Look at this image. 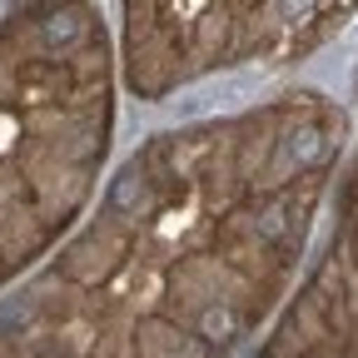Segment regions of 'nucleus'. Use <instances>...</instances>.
Returning <instances> with one entry per match:
<instances>
[{"instance_id":"f257e3e1","label":"nucleus","mask_w":358,"mask_h":358,"mask_svg":"<svg viewBox=\"0 0 358 358\" xmlns=\"http://www.w3.org/2000/svg\"><path fill=\"white\" fill-rule=\"evenodd\" d=\"M145 199H150L145 174H140V169H124V174H115V185H110V194H105V209H110V214H140Z\"/></svg>"},{"instance_id":"f03ea898","label":"nucleus","mask_w":358,"mask_h":358,"mask_svg":"<svg viewBox=\"0 0 358 358\" xmlns=\"http://www.w3.org/2000/svg\"><path fill=\"white\" fill-rule=\"evenodd\" d=\"M199 334H204L209 343H229V338L239 334V313H234V308H224V303L204 308V319H199Z\"/></svg>"},{"instance_id":"7ed1b4c3","label":"nucleus","mask_w":358,"mask_h":358,"mask_svg":"<svg viewBox=\"0 0 358 358\" xmlns=\"http://www.w3.org/2000/svg\"><path fill=\"white\" fill-rule=\"evenodd\" d=\"M324 150H329V145H324V129H319V124H303V129L289 134V155H294L299 164H319Z\"/></svg>"},{"instance_id":"20e7f679","label":"nucleus","mask_w":358,"mask_h":358,"mask_svg":"<svg viewBox=\"0 0 358 358\" xmlns=\"http://www.w3.org/2000/svg\"><path fill=\"white\" fill-rule=\"evenodd\" d=\"M80 30H85V25H80V10H50V15L40 20V35H45V45H70Z\"/></svg>"},{"instance_id":"39448f33","label":"nucleus","mask_w":358,"mask_h":358,"mask_svg":"<svg viewBox=\"0 0 358 358\" xmlns=\"http://www.w3.org/2000/svg\"><path fill=\"white\" fill-rule=\"evenodd\" d=\"M284 229H289V219H284V209H264L259 214V239H284Z\"/></svg>"},{"instance_id":"423d86ee","label":"nucleus","mask_w":358,"mask_h":358,"mask_svg":"<svg viewBox=\"0 0 358 358\" xmlns=\"http://www.w3.org/2000/svg\"><path fill=\"white\" fill-rule=\"evenodd\" d=\"M308 10H313V0H279V15L284 20H303Z\"/></svg>"}]
</instances>
